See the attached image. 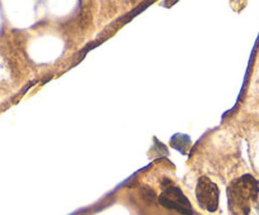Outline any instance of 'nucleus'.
Masks as SVG:
<instances>
[{"label":"nucleus","mask_w":259,"mask_h":215,"mask_svg":"<svg viewBox=\"0 0 259 215\" xmlns=\"http://www.w3.org/2000/svg\"><path fill=\"white\" fill-rule=\"evenodd\" d=\"M259 194V182L252 175H244L235 180L228 189L229 206L233 215H249L250 201H255Z\"/></svg>","instance_id":"1"},{"label":"nucleus","mask_w":259,"mask_h":215,"mask_svg":"<svg viewBox=\"0 0 259 215\" xmlns=\"http://www.w3.org/2000/svg\"><path fill=\"white\" fill-rule=\"evenodd\" d=\"M196 197L200 206L210 212L217 211L219 206V189L209 177L204 176L199 179L196 186Z\"/></svg>","instance_id":"2"},{"label":"nucleus","mask_w":259,"mask_h":215,"mask_svg":"<svg viewBox=\"0 0 259 215\" xmlns=\"http://www.w3.org/2000/svg\"><path fill=\"white\" fill-rule=\"evenodd\" d=\"M162 194L166 195V196L168 197V199H171L172 201L177 202V204H181L182 206H185V207L192 209L191 204H190V201H189V199L185 196L184 192H182L181 190L179 189V187L172 186V184H169L168 186L164 187V191L162 192Z\"/></svg>","instance_id":"3"},{"label":"nucleus","mask_w":259,"mask_h":215,"mask_svg":"<svg viewBox=\"0 0 259 215\" xmlns=\"http://www.w3.org/2000/svg\"><path fill=\"white\" fill-rule=\"evenodd\" d=\"M158 201L162 206L167 207V209L176 210L177 212H180V214H182V215H192V209H189V207L182 206L181 204H177V202L172 201V200L168 199V197H167L164 194L159 195Z\"/></svg>","instance_id":"4"}]
</instances>
